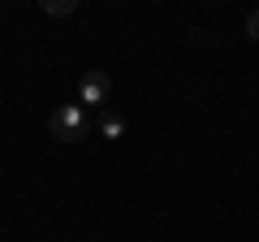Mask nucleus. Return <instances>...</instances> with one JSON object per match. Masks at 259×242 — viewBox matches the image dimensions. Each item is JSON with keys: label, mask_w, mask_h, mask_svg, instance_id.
I'll use <instances>...</instances> for the list:
<instances>
[{"label": "nucleus", "mask_w": 259, "mask_h": 242, "mask_svg": "<svg viewBox=\"0 0 259 242\" xmlns=\"http://www.w3.org/2000/svg\"><path fill=\"white\" fill-rule=\"evenodd\" d=\"M91 112L82 108V104H61V108L48 117V130H52V139H61V143H78V139H87L91 134Z\"/></svg>", "instance_id": "nucleus-1"}, {"label": "nucleus", "mask_w": 259, "mask_h": 242, "mask_svg": "<svg viewBox=\"0 0 259 242\" xmlns=\"http://www.w3.org/2000/svg\"><path fill=\"white\" fill-rule=\"evenodd\" d=\"M108 95H112V78L104 69H87L78 83V104H104Z\"/></svg>", "instance_id": "nucleus-2"}, {"label": "nucleus", "mask_w": 259, "mask_h": 242, "mask_svg": "<svg viewBox=\"0 0 259 242\" xmlns=\"http://www.w3.org/2000/svg\"><path fill=\"white\" fill-rule=\"evenodd\" d=\"M91 130L100 134V139H108V143H117L121 134L130 130V121L121 117V112H112V108H100V112H95V121H91Z\"/></svg>", "instance_id": "nucleus-3"}, {"label": "nucleus", "mask_w": 259, "mask_h": 242, "mask_svg": "<svg viewBox=\"0 0 259 242\" xmlns=\"http://www.w3.org/2000/svg\"><path fill=\"white\" fill-rule=\"evenodd\" d=\"M78 5L74 0H44V13H52V18H65V13H74Z\"/></svg>", "instance_id": "nucleus-4"}, {"label": "nucleus", "mask_w": 259, "mask_h": 242, "mask_svg": "<svg viewBox=\"0 0 259 242\" xmlns=\"http://www.w3.org/2000/svg\"><path fill=\"white\" fill-rule=\"evenodd\" d=\"M246 35L259 39V9H250V18H246Z\"/></svg>", "instance_id": "nucleus-5"}]
</instances>
